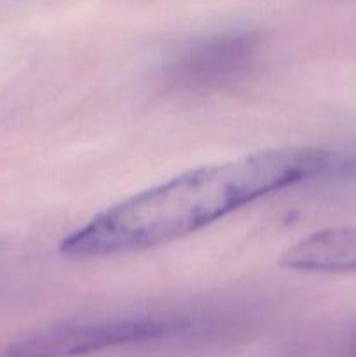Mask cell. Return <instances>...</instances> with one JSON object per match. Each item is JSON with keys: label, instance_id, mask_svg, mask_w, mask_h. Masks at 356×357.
<instances>
[{"label": "cell", "instance_id": "obj_1", "mask_svg": "<svg viewBox=\"0 0 356 357\" xmlns=\"http://www.w3.org/2000/svg\"><path fill=\"white\" fill-rule=\"evenodd\" d=\"M332 162L334 153L327 150L290 146L195 167L93 216L59 243V253L91 260L159 248L265 195L328 176Z\"/></svg>", "mask_w": 356, "mask_h": 357}, {"label": "cell", "instance_id": "obj_4", "mask_svg": "<svg viewBox=\"0 0 356 357\" xmlns=\"http://www.w3.org/2000/svg\"><path fill=\"white\" fill-rule=\"evenodd\" d=\"M279 264L295 272H356V225L318 230L288 248Z\"/></svg>", "mask_w": 356, "mask_h": 357}, {"label": "cell", "instance_id": "obj_2", "mask_svg": "<svg viewBox=\"0 0 356 357\" xmlns=\"http://www.w3.org/2000/svg\"><path fill=\"white\" fill-rule=\"evenodd\" d=\"M175 328L157 317H103L52 324L10 342L0 357H79L110 347L157 340Z\"/></svg>", "mask_w": 356, "mask_h": 357}, {"label": "cell", "instance_id": "obj_3", "mask_svg": "<svg viewBox=\"0 0 356 357\" xmlns=\"http://www.w3.org/2000/svg\"><path fill=\"white\" fill-rule=\"evenodd\" d=\"M262 54L253 31H225L185 45L168 66L170 79L187 89H218L244 79Z\"/></svg>", "mask_w": 356, "mask_h": 357}]
</instances>
